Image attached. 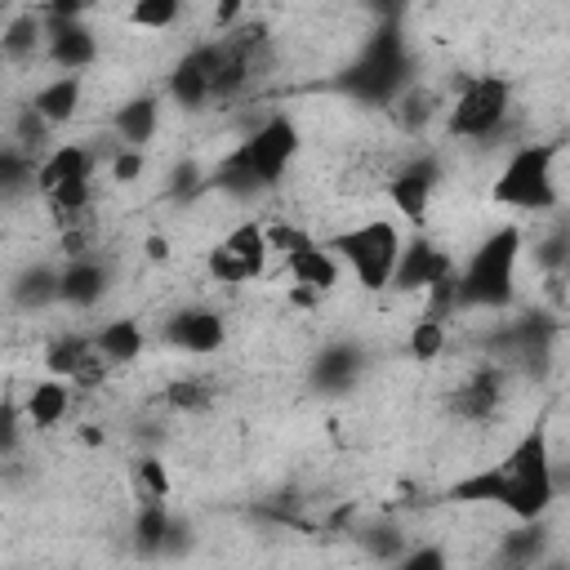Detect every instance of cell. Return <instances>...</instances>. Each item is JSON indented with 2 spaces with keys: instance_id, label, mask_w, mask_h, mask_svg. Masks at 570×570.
<instances>
[{
  "instance_id": "obj_1",
  "label": "cell",
  "mask_w": 570,
  "mask_h": 570,
  "mask_svg": "<svg viewBox=\"0 0 570 570\" xmlns=\"http://www.w3.org/2000/svg\"><path fill=\"white\" fill-rule=\"evenodd\" d=\"M557 490L561 485H557V463L548 454V432L534 428L512 445V454L503 463L450 485V499H459V503H499L517 521H534L552 508Z\"/></svg>"
},
{
  "instance_id": "obj_2",
  "label": "cell",
  "mask_w": 570,
  "mask_h": 570,
  "mask_svg": "<svg viewBox=\"0 0 570 570\" xmlns=\"http://www.w3.org/2000/svg\"><path fill=\"white\" fill-rule=\"evenodd\" d=\"M517 258H521V227L503 223L472 249L468 267L454 272L459 312L463 307H508L512 289H517Z\"/></svg>"
},
{
  "instance_id": "obj_3",
  "label": "cell",
  "mask_w": 570,
  "mask_h": 570,
  "mask_svg": "<svg viewBox=\"0 0 570 570\" xmlns=\"http://www.w3.org/2000/svg\"><path fill=\"white\" fill-rule=\"evenodd\" d=\"M298 151V129L289 116H267L223 165H218V187L227 191H258V187H272L285 165L294 160Z\"/></svg>"
},
{
  "instance_id": "obj_4",
  "label": "cell",
  "mask_w": 570,
  "mask_h": 570,
  "mask_svg": "<svg viewBox=\"0 0 570 570\" xmlns=\"http://www.w3.org/2000/svg\"><path fill=\"white\" fill-rule=\"evenodd\" d=\"M557 142H525L508 156V165L499 169L494 178V200L499 205H512V209H530V214H543V209H557Z\"/></svg>"
},
{
  "instance_id": "obj_5",
  "label": "cell",
  "mask_w": 570,
  "mask_h": 570,
  "mask_svg": "<svg viewBox=\"0 0 570 570\" xmlns=\"http://www.w3.org/2000/svg\"><path fill=\"white\" fill-rule=\"evenodd\" d=\"M330 249L356 272V281L365 289H387L396 254H401V227L387 218H370L361 227H347L330 240Z\"/></svg>"
},
{
  "instance_id": "obj_6",
  "label": "cell",
  "mask_w": 570,
  "mask_h": 570,
  "mask_svg": "<svg viewBox=\"0 0 570 570\" xmlns=\"http://www.w3.org/2000/svg\"><path fill=\"white\" fill-rule=\"evenodd\" d=\"M508 107H512V85L503 76H476L459 89L445 129L450 138H490L503 125Z\"/></svg>"
},
{
  "instance_id": "obj_7",
  "label": "cell",
  "mask_w": 570,
  "mask_h": 570,
  "mask_svg": "<svg viewBox=\"0 0 570 570\" xmlns=\"http://www.w3.org/2000/svg\"><path fill=\"white\" fill-rule=\"evenodd\" d=\"M410 58H405V45L396 36V27H383L379 40L361 53V62L352 67V89L361 98H396L401 89V76H405Z\"/></svg>"
},
{
  "instance_id": "obj_8",
  "label": "cell",
  "mask_w": 570,
  "mask_h": 570,
  "mask_svg": "<svg viewBox=\"0 0 570 570\" xmlns=\"http://www.w3.org/2000/svg\"><path fill=\"white\" fill-rule=\"evenodd\" d=\"M450 272H454L450 254L436 249L428 236H414L410 245L401 240V254H396V267H392V281L387 285H396V289H428V285H436Z\"/></svg>"
},
{
  "instance_id": "obj_9",
  "label": "cell",
  "mask_w": 570,
  "mask_h": 570,
  "mask_svg": "<svg viewBox=\"0 0 570 570\" xmlns=\"http://www.w3.org/2000/svg\"><path fill=\"white\" fill-rule=\"evenodd\" d=\"M165 338L178 347V352H191V356H209L227 343V325L218 312L209 307H183L165 321Z\"/></svg>"
},
{
  "instance_id": "obj_10",
  "label": "cell",
  "mask_w": 570,
  "mask_h": 570,
  "mask_svg": "<svg viewBox=\"0 0 570 570\" xmlns=\"http://www.w3.org/2000/svg\"><path fill=\"white\" fill-rule=\"evenodd\" d=\"M45 31V53L58 71H85L98 58V40L80 18H49Z\"/></svg>"
},
{
  "instance_id": "obj_11",
  "label": "cell",
  "mask_w": 570,
  "mask_h": 570,
  "mask_svg": "<svg viewBox=\"0 0 570 570\" xmlns=\"http://www.w3.org/2000/svg\"><path fill=\"white\" fill-rule=\"evenodd\" d=\"M436 178H441V165L432 156H419L410 160L392 183H387V196L396 205V214H405L410 223H423L428 218V200L436 191Z\"/></svg>"
},
{
  "instance_id": "obj_12",
  "label": "cell",
  "mask_w": 570,
  "mask_h": 570,
  "mask_svg": "<svg viewBox=\"0 0 570 570\" xmlns=\"http://www.w3.org/2000/svg\"><path fill=\"white\" fill-rule=\"evenodd\" d=\"M45 365H49V374H58V379L94 383L107 361L94 352V338H85V334H62V338H53V343L45 347Z\"/></svg>"
},
{
  "instance_id": "obj_13",
  "label": "cell",
  "mask_w": 570,
  "mask_h": 570,
  "mask_svg": "<svg viewBox=\"0 0 570 570\" xmlns=\"http://www.w3.org/2000/svg\"><path fill=\"white\" fill-rule=\"evenodd\" d=\"M285 272L294 276V285H303V289H312V294H330V289L338 285V254H334L330 245L312 240V245L285 254Z\"/></svg>"
},
{
  "instance_id": "obj_14",
  "label": "cell",
  "mask_w": 570,
  "mask_h": 570,
  "mask_svg": "<svg viewBox=\"0 0 570 570\" xmlns=\"http://www.w3.org/2000/svg\"><path fill=\"white\" fill-rule=\"evenodd\" d=\"M102 294H107V267L98 258H89V254L67 258V267L58 272V303L94 307Z\"/></svg>"
},
{
  "instance_id": "obj_15",
  "label": "cell",
  "mask_w": 570,
  "mask_h": 570,
  "mask_svg": "<svg viewBox=\"0 0 570 570\" xmlns=\"http://www.w3.org/2000/svg\"><path fill=\"white\" fill-rule=\"evenodd\" d=\"M67 178H94V151L85 142H62L53 151H45V160H36V191H53Z\"/></svg>"
},
{
  "instance_id": "obj_16",
  "label": "cell",
  "mask_w": 570,
  "mask_h": 570,
  "mask_svg": "<svg viewBox=\"0 0 570 570\" xmlns=\"http://www.w3.org/2000/svg\"><path fill=\"white\" fill-rule=\"evenodd\" d=\"M80 98H85V80H80V71H62L58 80H49V85L36 89L31 107L45 116L49 129H58V125H67V120L80 111Z\"/></svg>"
},
{
  "instance_id": "obj_17",
  "label": "cell",
  "mask_w": 570,
  "mask_h": 570,
  "mask_svg": "<svg viewBox=\"0 0 570 570\" xmlns=\"http://www.w3.org/2000/svg\"><path fill=\"white\" fill-rule=\"evenodd\" d=\"M111 129H116V138H120V147H147L151 138H156V129H160V102L151 98V94H138V98H129L125 107H116V116H111Z\"/></svg>"
},
{
  "instance_id": "obj_18",
  "label": "cell",
  "mask_w": 570,
  "mask_h": 570,
  "mask_svg": "<svg viewBox=\"0 0 570 570\" xmlns=\"http://www.w3.org/2000/svg\"><path fill=\"white\" fill-rule=\"evenodd\" d=\"M67 410H71V379H58V374L40 379L22 401V419L31 428H58Z\"/></svg>"
},
{
  "instance_id": "obj_19",
  "label": "cell",
  "mask_w": 570,
  "mask_h": 570,
  "mask_svg": "<svg viewBox=\"0 0 570 570\" xmlns=\"http://www.w3.org/2000/svg\"><path fill=\"white\" fill-rule=\"evenodd\" d=\"M499 401H503V374L485 365V370H476V374L454 392V414L481 423V419H490V414L499 410Z\"/></svg>"
},
{
  "instance_id": "obj_20",
  "label": "cell",
  "mask_w": 570,
  "mask_h": 570,
  "mask_svg": "<svg viewBox=\"0 0 570 570\" xmlns=\"http://www.w3.org/2000/svg\"><path fill=\"white\" fill-rule=\"evenodd\" d=\"M169 98L178 107H187V111H196V107L209 102V71H205L200 49H191V53H183L174 62V71H169Z\"/></svg>"
},
{
  "instance_id": "obj_21",
  "label": "cell",
  "mask_w": 570,
  "mask_h": 570,
  "mask_svg": "<svg viewBox=\"0 0 570 570\" xmlns=\"http://www.w3.org/2000/svg\"><path fill=\"white\" fill-rule=\"evenodd\" d=\"M356 374H361V347H352V343H330L312 370L321 392H347L356 383Z\"/></svg>"
},
{
  "instance_id": "obj_22",
  "label": "cell",
  "mask_w": 570,
  "mask_h": 570,
  "mask_svg": "<svg viewBox=\"0 0 570 570\" xmlns=\"http://www.w3.org/2000/svg\"><path fill=\"white\" fill-rule=\"evenodd\" d=\"M94 352L107 361V365H129L142 356V330L120 316V321H107L98 334H94Z\"/></svg>"
},
{
  "instance_id": "obj_23",
  "label": "cell",
  "mask_w": 570,
  "mask_h": 570,
  "mask_svg": "<svg viewBox=\"0 0 570 570\" xmlns=\"http://www.w3.org/2000/svg\"><path fill=\"white\" fill-rule=\"evenodd\" d=\"M169 508L165 499H138V512H134V543L142 557H156L165 552V534H169Z\"/></svg>"
},
{
  "instance_id": "obj_24",
  "label": "cell",
  "mask_w": 570,
  "mask_h": 570,
  "mask_svg": "<svg viewBox=\"0 0 570 570\" xmlns=\"http://www.w3.org/2000/svg\"><path fill=\"white\" fill-rule=\"evenodd\" d=\"M40 45H45V18H40V13H18V18L0 31V53H4L9 62L36 58Z\"/></svg>"
},
{
  "instance_id": "obj_25",
  "label": "cell",
  "mask_w": 570,
  "mask_h": 570,
  "mask_svg": "<svg viewBox=\"0 0 570 570\" xmlns=\"http://www.w3.org/2000/svg\"><path fill=\"white\" fill-rule=\"evenodd\" d=\"M13 303L36 312V307H49L58 303V272L53 267H27L13 276Z\"/></svg>"
},
{
  "instance_id": "obj_26",
  "label": "cell",
  "mask_w": 570,
  "mask_h": 570,
  "mask_svg": "<svg viewBox=\"0 0 570 570\" xmlns=\"http://www.w3.org/2000/svg\"><path fill=\"white\" fill-rule=\"evenodd\" d=\"M27 187H36V156L22 151L18 142L13 147H0V200L18 196Z\"/></svg>"
},
{
  "instance_id": "obj_27",
  "label": "cell",
  "mask_w": 570,
  "mask_h": 570,
  "mask_svg": "<svg viewBox=\"0 0 570 570\" xmlns=\"http://www.w3.org/2000/svg\"><path fill=\"white\" fill-rule=\"evenodd\" d=\"M543 543H548V525H543V517H534L517 534L503 539V561L508 566H534L543 557Z\"/></svg>"
},
{
  "instance_id": "obj_28",
  "label": "cell",
  "mask_w": 570,
  "mask_h": 570,
  "mask_svg": "<svg viewBox=\"0 0 570 570\" xmlns=\"http://www.w3.org/2000/svg\"><path fill=\"white\" fill-rule=\"evenodd\" d=\"M218 245H227L236 258H245L254 272H263V263H267V236H263V223H236Z\"/></svg>"
},
{
  "instance_id": "obj_29",
  "label": "cell",
  "mask_w": 570,
  "mask_h": 570,
  "mask_svg": "<svg viewBox=\"0 0 570 570\" xmlns=\"http://www.w3.org/2000/svg\"><path fill=\"white\" fill-rule=\"evenodd\" d=\"M405 352H410L414 361H436V356L445 352V321L423 312V321H414V330H410V338H405Z\"/></svg>"
},
{
  "instance_id": "obj_30",
  "label": "cell",
  "mask_w": 570,
  "mask_h": 570,
  "mask_svg": "<svg viewBox=\"0 0 570 570\" xmlns=\"http://www.w3.org/2000/svg\"><path fill=\"white\" fill-rule=\"evenodd\" d=\"M134 485H138V499H169V472L160 459L142 454L134 463Z\"/></svg>"
},
{
  "instance_id": "obj_31",
  "label": "cell",
  "mask_w": 570,
  "mask_h": 570,
  "mask_svg": "<svg viewBox=\"0 0 570 570\" xmlns=\"http://www.w3.org/2000/svg\"><path fill=\"white\" fill-rule=\"evenodd\" d=\"M178 9H183V0H134L129 4V22L147 27V31H160V27H169L178 18Z\"/></svg>"
},
{
  "instance_id": "obj_32",
  "label": "cell",
  "mask_w": 570,
  "mask_h": 570,
  "mask_svg": "<svg viewBox=\"0 0 570 570\" xmlns=\"http://www.w3.org/2000/svg\"><path fill=\"white\" fill-rule=\"evenodd\" d=\"M209 276L223 281V285H240V281H254L258 272H254L245 258H236L227 245H214V249H209Z\"/></svg>"
},
{
  "instance_id": "obj_33",
  "label": "cell",
  "mask_w": 570,
  "mask_h": 570,
  "mask_svg": "<svg viewBox=\"0 0 570 570\" xmlns=\"http://www.w3.org/2000/svg\"><path fill=\"white\" fill-rule=\"evenodd\" d=\"M396 120L405 125V129H423L428 120H432V94L428 89H410V94H396Z\"/></svg>"
},
{
  "instance_id": "obj_34",
  "label": "cell",
  "mask_w": 570,
  "mask_h": 570,
  "mask_svg": "<svg viewBox=\"0 0 570 570\" xmlns=\"http://www.w3.org/2000/svg\"><path fill=\"white\" fill-rule=\"evenodd\" d=\"M263 236H267V254H281V258L303 249V245H312V236L298 232L294 223H272V227H263Z\"/></svg>"
},
{
  "instance_id": "obj_35",
  "label": "cell",
  "mask_w": 570,
  "mask_h": 570,
  "mask_svg": "<svg viewBox=\"0 0 570 570\" xmlns=\"http://www.w3.org/2000/svg\"><path fill=\"white\" fill-rule=\"evenodd\" d=\"M361 543H365L379 561H392V566H396V557L405 552V539H401V530H396V525H392V530H387V525H379V530L361 534Z\"/></svg>"
},
{
  "instance_id": "obj_36",
  "label": "cell",
  "mask_w": 570,
  "mask_h": 570,
  "mask_svg": "<svg viewBox=\"0 0 570 570\" xmlns=\"http://www.w3.org/2000/svg\"><path fill=\"white\" fill-rule=\"evenodd\" d=\"M209 401H214L209 387L196 383V379H178V383H169V405H174V410H205Z\"/></svg>"
},
{
  "instance_id": "obj_37",
  "label": "cell",
  "mask_w": 570,
  "mask_h": 570,
  "mask_svg": "<svg viewBox=\"0 0 570 570\" xmlns=\"http://www.w3.org/2000/svg\"><path fill=\"white\" fill-rule=\"evenodd\" d=\"M45 134H49L45 116L36 107H22V116H18V147L22 151H40L45 147Z\"/></svg>"
},
{
  "instance_id": "obj_38",
  "label": "cell",
  "mask_w": 570,
  "mask_h": 570,
  "mask_svg": "<svg viewBox=\"0 0 570 570\" xmlns=\"http://www.w3.org/2000/svg\"><path fill=\"white\" fill-rule=\"evenodd\" d=\"M22 441V410L13 401H0V459H9Z\"/></svg>"
},
{
  "instance_id": "obj_39",
  "label": "cell",
  "mask_w": 570,
  "mask_h": 570,
  "mask_svg": "<svg viewBox=\"0 0 570 570\" xmlns=\"http://www.w3.org/2000/svg\"><path fill=\"white\" fill-rule=\"evenodd\" d=\"M142 169H147V160H142L138 147H116V156H111V178L116 183H134V178H142Z\"/></svg>"
},
{
  "instance_id": "obj_40",
  "label": "cell",
  "mask_w": 570,
  "mask_h": 570,
  "mask_svg": "<svg viewBox=\"0 0 570 570\" xmlns=\"http://www.w3.org/2000/svg\"><path fill=\"white\" fill-rule=\"evenodd\" d=\"M445 561H450V557H445L441 548H414V552H401V557H396L401 570H441Z\"/></svg>"
},
{
  "instance_id": "obj_41",
  "label": "cell",
  "mask_w": 570,
  "mask_h": 570,
  "mask_svg": "<svg viewBox=\"0 0 570 570\" xmlns=\"http://www.w3.org/2000/svg\"><path fill=\"white\" fill-rule=\"evenodd\" d=\"M89 0H45V18H80Z\"/></svg>"
},
{
  "instance_id": "obj_42",
  "label": "cell",
  "mask_w": 570,
  "mask_h": 570,
  "mask_svg": "<svg viewBox=\"0 0 570 570\" xmlns=\"http://www.w3.org/2000/svg\"><path fill=\"white\" fill-rule=\"evenodd\" d=\"M236 18H240V0H218V9H214V27H218V31H232Z\"/></svg>"
},
{
  "instance_id": "obj_43",
  "label": "cell",
  "mask_w": 570,
  "mask_h": 570,
  "mask_svg": "<svg viewBox=\"0 0 570 570\" xmlns=\"http://www.w3.org/2000/svg\"><path fill=\"white\" fill-rule=\"evenodd\" d=\"M142 249H147V258H151V263H165V258H169V240H165V236H147V240H142Z\"/></svg>"
},
{
  "instance_id": "obj_44",
  "label": "cell",
  "mask_w": 570,
  "mask_h": 570,
  "mask_svg": "<svg viewBox=\"0 0 570 570\" xmlns=\"http://www.w3.org/2000/svg\"><path fill=\"white\" fill-rule=\"evenodd\" d=\"M187 187H196V165L174 169V191H187Z\"/></svg>"
}]
</instances>
